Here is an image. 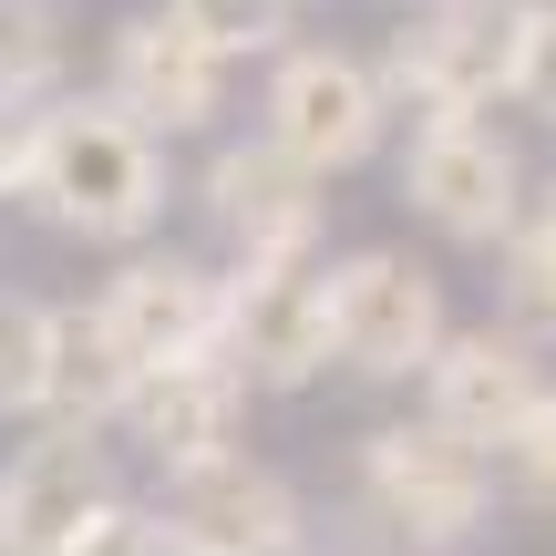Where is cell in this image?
Listing matches in <instances>:
<instances>
[{
	"label": "cell",
	"instance_id": "cell-1",
	"mask_svg": "<svg viewBox=\"0 0 556 556\" xmlns=\"http://www.w3.org/2000/svg\"><path fill=\"white\" fill-rule=\"evenodd\" d=\"M21 197L52 227H73V238H144V227L165 217V155L114 103H52Z\"/></svg>",
	"mask_w": 556,
	"mask_h": 556
},
{
	"label": "cell",
	"instance_id": "cell-2",
	"mask_svg": "<svg viewBox=\"0 0 556 556\" xmlns=\"http://www.w3.org/2000/svg\"><path fill=\"white\" fill-rule=\"evenodd\" d=\"M361 484H371V505L402 536L454 546V536H475L484 505H495V454L443 433V422L422 413V422H381V433L361 443Z\"/></svg>",
	"mask_w": 556,
	"mask_h": 556
},
{
	"label": "cell",
	"instance_id": "cell-3",
	"mask_svg": "<svg viewBox=\"0 0 556 556\" xmlns=\"http://www.w3.org/2000/svg\"><path fill=\"white\" fill-rule=\"evenodd\" d=\"M526 0H422V21L392 41V93L422 103V124H464L516 83Z\"/></svg>",
	"mask_w": 556,
	"mask_h": 556
},
{
	"label": "cell",
	"instance_id": "cell-4",
	"mask_svg": "<svg viewBox=\"0 0 556 556\" xmlns=\"http://www.w3.org/2000/svg\"><path fill=\"white\" fill-rule=\"evenodd\" d=\"M330 351L371 381H402L443 351V289L402 248H361L330 268Z\"/></svg>",
	"mask_w": 556,
	"mask_h": 556
},
{
	"label": "cell",
	"instance_id": "cell-5",
	"mask_svg": "<svg viewBox=\"0 0 556 556\" xmlns=\"http://www.w3.org/2000/svg\"><path fill=\"white\" fill-rule=\"evenodd\" d=\"M227 361L258 392H299V381L330 361V268L319 258H268L227 278Z\"/></svg>",
	"mask_w": 556,
	"mask_h": 556
},
{
	"label": "cell",
	"instance_id": "cell-6",
	"mask_svg": "<svg viewBox=\"0 0 556 556\" xmlns=\"http://www.w3.org/2000/svg\"><path fill=\"white\" fill-rule=\"evenodd\" d=\"M402 197H413L443 238H464V248L516 238V217H526L516 144L484 135L475 114H464V124H422V135H413V155H402Z\"/></svg>",
	"mask_w": 556,
	"mask_h": 556
},
{
	"label": "cell",
	"instance_id": "cell-7",
	"mask_svg": "<svg viewBox=\"0 0 556 556\" xmlns=\"http://www.w3.org/2000/svg\"><path fill=\"white\" fill-rule=\"evenodd\" d=\"M165 526L186 556H299V495L248 454H206L165 475Z\"/></svg>",
	"mask_w": 556,
	"mask_h": 556
},
{
	"label": "cell",
	"instance_id": "cell-8",
	"mask_svg": "<svg viewBox=\"0 0 556 556\" xmlns=\"http://www.w3.org/2000/svg\"><path fill=\"white\" fill-rule=\"evenodd\" d=\"M268 144H289L309 176H340L381 144V83L351 52H289L268 83Z\"/></svg>",
	"mask_w": 556,
	"mask_h": 556
},
{
	"label": "cell",
	"instance_id": "cell-9",
	"mask_svg": "<svg viewBox=\"0 0 556 556\" xmlns=\"http://www.w3.org/2000/svg\"><path fill=\"white\" fill-rule=\"evenodd\" d=\"M103 516H114V464H103V443L73 433V422L21 443V464L0 475V526H11L21 556H73Z\"/></svg>",
	"mask_w": 556,
	"mask_h": 556
},
{
	"label": "cell",
	"instance_id": "cell-10",
	"mask_svg": "<svg viewBox=\"0 0 556 556\" xmlns=\"http://www.w3.org/2000/svg\"><path fill=\"white\" fill-rule=\"evenodd\" d=\"M114 114H135L144 135H197L206 114L227 103V52L197 41L176 11H144L114 31Z\"/></svg>",
	"mask_w": 556,
	"mask_h": 556
},
{
	"label": "cell",
	"instance_id": "cell-11",
	"mask_svg": "<svg viewBox=\"0 0 556 556\" xmlns=\"http://www.w3.org/2000/svg\"><path fill=\"white\" fill-rule=\"evenodd\" d=\"M319 186L330 176H309V165L289 155V144H227L217 165H206V206H217V227L238 238V258L248 268H268V258H309V238H319Z\"/></svg>",
	"mask_w": 556,
	"mask_h": 556
},
{
	"label": "cell",
	"instance_id": "cell-12",
	"mask_svg": "<svg viewBox=\"0 0 556 556\" xmlns=\"http://www.w3.org/2000/svg\"><path fill=\"white\" fill-rule=\"evenodd\" d=\"M93 309L124 340V361L155 371V361H197V351L227 340V278H206L197 258H135Z\"/></svg>",
	"mask_w": 556,
	"mask_h": 556
},
{
	"label": "cell",
	"instance_id": "cell-13",
	"mask_svg": "<svg viewBox=\"0 0 556 556\" xmlns=\"http://www.w3.org/2000/svg\"><path fill=\"white\" fill-rule=\"evenodd\" d=\"M422 381H433V422L464 443H516V422L546 402L536 340H516V330H443Z\"/></svg>",
	"mask_w": 556,
	"mask_h": 556
},
{
	"label": "cell",
	"instance_id": "cell-14",
	"mask_svg": "<svg viewBox=\"0 0 556 556\" xmlns=\"http://www.w3.org/2000/svg\"><path fill=\"white\" fill-rule=\"evenodd\" d=\"M238 402H248L238 361H227V351H197V361H155V371H135V392H124L114 422L165 464V475H176V464L227 454V422H238Z\"/></svg>",
	"mask_w": 556,
	"mask_h": 556
},
{
	"label": "cell",
	"instance_id": "cell-15",
	"mask_svg": "<svg viewBox=\"0 0 556 556\" xmlns=\"http://www.w3.org/2000/svg\"><path fill=\"white\" fill-rule=\"evenodd\" d=\"M124 392H135V361H124V340L103 330V309H52L41 413L73 422V433H93V422H114V413H124Z\"/></svg>",
	"mask_w": 556,
	"mask_h": 556
},
{
	"label": "cell",
	"instance_id": "cell-16",
	"mask_svg": "<svg viewBox=\"0 0 556 556\" xmlns=\"http://www.w3.org/2000/svg\"><path fill=\"white\" fill-rule=\"evenodd\" d=\"M505 330L556 340V227H516L505 238Z\"/></svg>",
	"mask_w": 556,
	"mask_h": 556
},
{
	"label": "cell",
	"instance_id": "cell-17",
	"mask_svg": "<svg viewBox=\"0 0 556 556\" xmlns=\"http://www.w3.org/2000/svg\"><path fill=\"white\" fill-rule=\"evenodd\" d=\"M41 361H52V309L0 289V413H41Z\"/></svg>",
	"mask_w": 556,
	"mask_h": 556
},
{
	"label": "cell",
	"instance_id": "cell-18",
	"mask_svg": "<svg viewBox=\"0 0 556 556\" xmlns=\"http://www.w3.org/2000/svg\"><path fill=\"white\" fill-rule=\"evenodd\" d=\"M52 73H62L52 0H0V93H41Z\"/></svg>",
	"mask_w": 556,
	"mask_h": 556
},
{
	"label": "cell",
	"instance_id": "cell-19",
	"mask_svg": "<svg viewBox=\"0 0 556 556\" xmlns=\"http://www.w3.org/2000/svg\"><path fill=\"white\" fill-rule=\"evenodd\" d=\"M165 11H176L197 41H217L227 62H238V52H268V41L289 31V0H165Z\"/></svg>",
	"mask_w": 556,
	"mask_h": 556
},
{
	"label": "cell",
	"instance_id": "cell-20",
	"mask_svg": "<svg viewBox=\"0 0 556 556\" xmlns=\"http://www.w3.org/2000/svg\"><path fill=\"white\" fill-rule=\"evenodd\" d=\"M505 93H516L536 124H556V0H526V21H516V83H505Z\"/></svg>",
	"mask_w": 556,
	"mask_h": 556
},
{
	"label": "cell",
	"instance_id": "cell-21",
	"mask_svg": "<svg viewBox=\"0 0 556 556\" xmlns=\"http://www.w3.org/2000/svg\"><path fill=\"white\" fill-rule=\"evenodd\" d=\"M505 454H516V484H526V495H536V505H556V392L516 422V443H505Z\"/></svg>",
	"mask_w": 556,
	"mask_h": 556
},
{
	"label": "cell",
	"instance_id": "cell-22",
	"mask_svg": "<svg viewBox=\"0 0 556 556\" xmlns=\"http://www.w3.org/2000/svg\"><path fill=\"white\" fill-rule=\"evenodd\" d=\"M73 556H186V546H176V526H165V516H124V505H114Z\"/></svg>",
	"mask_w": 556,
	"mask_h": 556
},
{
	"label": "cell",
	"instance_id": "cell-23",
	"mask_svg": "<svg viewBox=\"0 0 556 556\" xmlns=\"http://www.w3.org/2000/svg\"><path fill=\"white\" fill-rule=\"evenodd\" d=\"M31 155H41V103L31 93H0V197L31 186Z\"/></svg>",
	"mask_w": 556,
	"mask_h": 556
},
{
	"label": "cell",
	"instance_id": "cell-24",
	"mask_svg": "<svg viewBox=\"0 0 556 556\" xmlns=\"http://www.w3.org/2000/svg\"><path fill=\"white\" fill-rule=\"evenodd\" d=\"M536 227H556V176H546V217H536Z\"/></svg>",
	"mask_w": 556,
	"mask_h": 556
},
{
	"label": "cell",
	"instance_id": "cell-25",
	"mask_svg": "<svg viewBox=\"0 0 556 556\" xmlns=\"http://www.w3.org/2000/svg\"><path fill=\"white\" fill-rule=\"evenodd\" d=\"M0 556H21V546H11V526H0Z\"/></svg>",
	"mask_w": 556,
	"mask_h": 556
}]
</instances>
